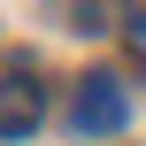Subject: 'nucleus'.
<instances>
[{
  "label": "nucleus",
  "instance_id": "7ed1b4c3",
  "mask_svg": "<svg viewBox=\"0 0 146 146\" xmlns=\"http://www.w3.org/2000/svg\"><path fill=\"white\" fill-rule=\"evenodd\" d=\"M123 38H131V54H139V62H146V8H139V15H131V23H123Z\"/></svg>",
  "mask_w": 146,
  "mask_h": 146
},
{
  "label": "nucleus",
  "instance_id": "f257e3e1",
  "mask_svg": "<svg viewBox=\"0 0 146 146\" xmlns=\"http://www.w3.org/2000/svg\"><path fill=\"white\" fill-rule=\"evenodd\" d=\"M123 123H131V92H123V77H108V69L85 77L77 100H69V131H77V139H115Z\"/></svg>",
  "mask_w": 146,
  "mask_h": 146
},
{
  "label": "nucleus",
  "instance_id": "f03ea898",
  "mask_svg": "<svg viewBox=\"0 0 146 146\" xmlns=\"http://www.w3.org/2000/svg\"><path fill=\"white\" fill-rule=\"evenodd\" d=\"M38 115H46V100H38V85H23V77H8V85H0V139H23V131H38Z\"/></svg>",
  "mask_w": 146,
  "mask_h": 146
}]
</instances>
